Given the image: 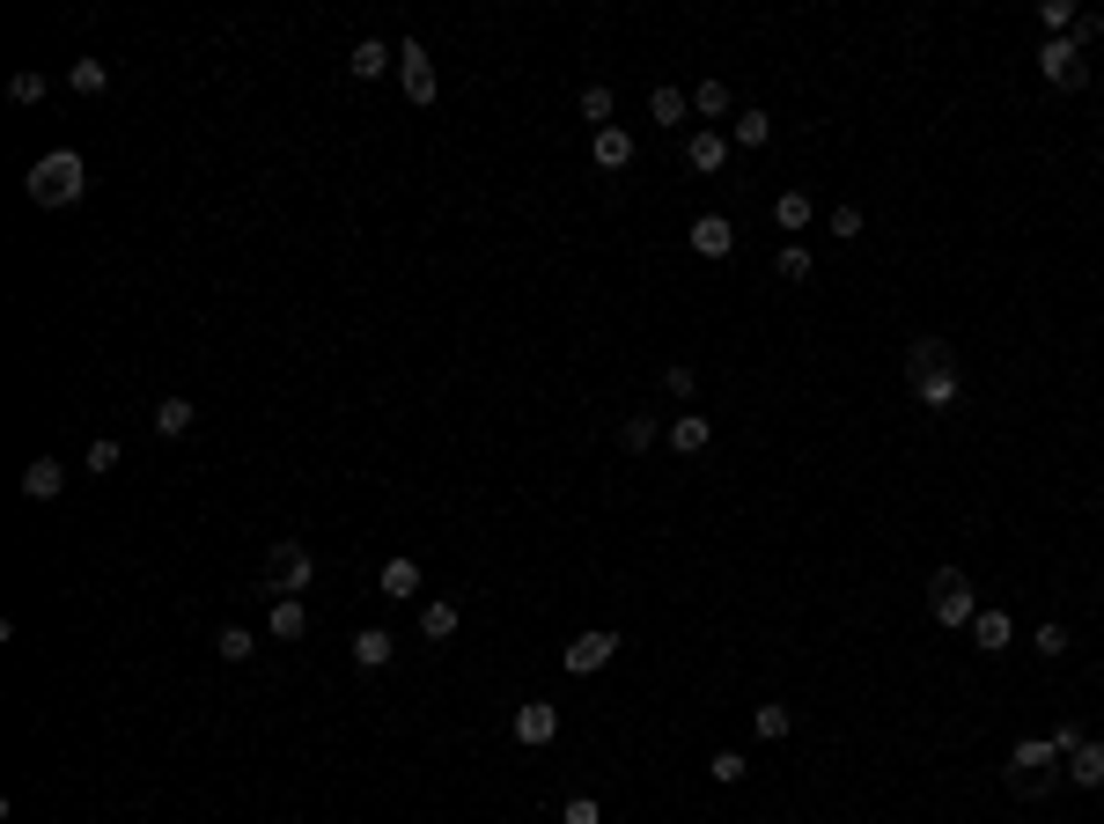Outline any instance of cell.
Segmentation results:
<instances>
[{"label":"cell","instance_id":"30","mask_svg":"<svg viewBox=\"0 0 1104 824\" xmlns=\"http://www.w3.org/2000/svg\"><path fill=\"white\" fill-rule=\"evenodd\" d=\"M612 111H618V97L604 89V81H589V89H582V119L596 125V133H604V125H612Z\"/></svg>","mask_w":1104,"mask_h":824},{"label":"cell","instance_id":"6","mask_svg":"<svg viewBox=\"0 0 1104 824\" xmlns=\"http://www.w3.org/2000/svg\"><path fill=\"white\" fill-rule=\"evenodd\" d=\"M1038 74H1046V89H1082L1090 81V52L1075 37H1046L1038 45Z\"/></svg>","mask_w":1104,"mask_h":824},{"label":"cell","instance_id":"19","mask_svg":"<svg viewBox=\"0 0 1104 824\" xmlns=\"http://www.w3.org/2000/svg\"><path fill=\"white\" fill-rule=\"evenodd\" d=\"M648 119H656L662 133H678V125L692 119V97H685V89H670V81H662L656 97H648Z\"/></svg>","mask_w":1104,"mask_h":824},{"label":"cell","instance_id":"24","mask_svg":"<svg viewBox=\"0 0 1104 824\" xmlns=\"http://www.w3.org/2000/svg\"><path fill=\"white\" fill-rule=\"evenodd\" d=\"M67 89H74V97H103V89H111V67H103V59H74Z\"/></svg>","mask_w":1104,"mask_h":824},{"label":"cell","instance_id":"1","mask_svg":"<svg viewBox=\"0 0 1104 824\" xmlns=\"http://www.w3.org/2000/svg\"><path fill=\"white\" fill-rule=\"evenodd\" d=\"M906 390H913L928 412H950V405H957L964 368H957L950 339H913V346H906Z\"/></svg>","mask_w":1104,"mask_h":824},{"label":"cell","instance_id":"34","mask_svg":"<svg viewBox=\"0 0 1104 824\" xmlns=\"http://www.w3.org/2000/svg\"><path fill=\"white\" fill-rule=\"evenodd\" d=\"M214 648H221V662H250V655H258V641H250L244 626H221V641H214Z\"/></svg>","mask_w":1104,"mask_h":824},{"label":"cell","instance_id":"28","mask_svg":"<svg viewBox=\"0 0 1104 824\" xmlns=\"http://www.w3.org/2000/svg\"><path fill=\"white\" fill-rule=\"evenodd\" d=\"M1075 15H1082L1075 0H1038V30H1046V37H1068V30H1075Z\"/></svg>","mask_w":1104,"mask_h":824},{"label":"cell","instance_id":"11","mask_svg":"<svg viewBox=\"0 0 1104 824\" xmlns=\"http://www.w3.org/2000/svg\"><path fill=\"white\" fill-rule=\"evenodd\" d=\"M722 163H729V133H685V170L714 177Z\"/></svg>","mask_w":1104,"mask_h":824},{"label":"cell","instance_id":"22","mask_svg":"<svg viewBox=\"0 0 1104 824\" xmlns=\"http://www.w3.org/2000/svg\"><path fill=\"white\" fill-rule=\"evenodd\" d=\"M766 141H773V119H766L759 103H751V111H736V119H729V147H766Z\"/></svg>","mask_w":1104,"mask_h":824},{"label":"cell","instance_id":"15","mask_svg":"<svg viewBox=\"0 0 1104 824\" xmlns=\"http://www.w3.org/2000/svg\"><path fill=\"white\" fill-rule=\"evenodd\" d=\"M266 633H272V641H302V633H310V611H302V597H272Z\"/></svg>","mask_w":1104,"mask_h":824},{"label":"cell","instance_id":"5","mask_svg":"<svg viewBox=\"0 0 1104 824\" xmlns=\"http://www.w3.org/2000/svg\"><path fill=\"white\" fill-rule=\"evenodd\" d=\"M266 582L280 589V597H302V589L317 582V559H310V545H302V537H280V545L266 553Z\"/></svg>","mask_w":1104,"mask_h":824},{"label":"cell","instance_id":"14","mask_svg":"<svg viewBox=\"0 0 1104 824\" xmlns=\"http://www.w3.org/2000/svg\"><path fill=\"white\" fill-rule=\"evenodd\" d=\"M376 589L391 597V604H405V597H420V559H383V575H376Z\"/></svg>","mask_w":1104,"mask_h":824},{"label":"cell","instance_id":"33","mask_svg":"<svg viewBox=\"0 0 1104 824\" xmlns=\"http://www.w3.org/2000/svg\"><path fill=\"white\" fill-rule=\"evenodd\" d=\"M707 773H714V788H736V780L751 773V758H744V751H714V758H707Z\"/></svg>","mask_w":1104,"mask_h":824},{"label":"cell","instance_id":"37","mask_svg":"<svg viewBox=\"0 0 1104 824\" xmlns=\"http://www.w3.org/2000/svg\"><path fill=\"white\" fill-rule=\"evenodd\" d=\"M1046 744H1053V751H1060V758H1075V751H1082V744H1090V728H1082V722H1060V728H1053V736H1046Z\"/></svg>","mask_w":1104,"mask_h":824},{"label":"cell","instance_id":"2","mask_svg":"<svg viewBox=\"0 0 1104 824\" xmlns=\"http://www.w3.org/2000/svg\"><path fill=\"white\" fill-rule=\"evenodd\" d=\"M81 185H89V163L74 155V147H52V155H37L23 177V192L37 199V207H74L81 199Z\"/></svg>","mask_w":1104,"mask_h":824},{"label":"cell","instance_id":"3","mask_svg":"<svg viewBox=\"0 0 1104 824\" xmlns=\"http://www.w3.org/2000/svg\"><path fill=\"white\" fill-rule=\"evenodd\" d=\"M1053 780H1068V758H1060L1046 736H1024V744L1008 751V788H1016V795H1046Z\"/></svg>","mask_w":1104,"mask_h":824},{"label":"cell","instance_id":"23","mask_svg":"<svg viewBox=\"0 0 1104 824\" xmlns=\"http://www.w3.org/2000/svg\"><path fill=\"white\" fill-rule=\"evenodd\" d=\"M1068 780H1075V788H1104V744H1097V736L1068 758Z\"/></svg>","mask_w":1104,"mask_h":824},{"label":"cell","instance_id":"7","mask_svg":"<svg viewBox=\"0 0 1104 824\" xmlns=\"http://www.w3.org/2000/svg\"><path fill=\"white\" fill-rule=\"evenodd\" d=\"M612 655H618V633L612 626H589V633H575V641L560 648V662H567V678H589V670H604Z\"/></svg>","mask_w":1104,"mask_h":824},{"label":"cell","instance_id":"18","mask_svg":"<svg viewBox=\"0 0 1104 824\" xmlns=\"http://www.w3.org/2000/svg\"><path fill=\"white\" fill-rule=\"evenodd\" d=\"M147 420H155V435H163V442H177V435H192L199 405H192V398H163V405L147 412Z\"/></svg>","mask_w":1104,"mask_h":824},{"label":"cell","instance_id":"17","mask_svg":"<svg viewBox=\"0 0 1104 824\" xmlns=\"http://www.w3.org/2000/svg\"><path fill=\"white\" fill-rule=\"evenodd\" d=\"M972 641H980V648H986V655H1002V648H1008V641H1016V619H1008V611H1002V604H986V611H980V619H972Z\"/></svg>","mask_w":1104,"mask_h":824},{"label":"cell","instance_id":"41","mask_svg":"<svg viewBox=\"0 0 1104 824\" xmlns=\"http://www.w3.org/2000/svg\"><path fill=\"white\" fill-rule=\"evenodd\" d=\"M833 236H839V243L861 236V207H833Z\"/></svg>","mask_w":1104,"mask_h":824},{"label":"cell","instance_id":"9","mask_svg":"<svg viewBox=\"0 0 1104 824\" xmlns=\"http://www.w3.org/2000/svg\"><path fill=\"white\" fill-rule=\"evenodd\" d=\"M553 736H560V706H545V700L515 706V744H531V751H545Z\"/></svg>","mask_w":1104,"mask_h":824},{"label":"cell","instance_id":"36","mask_svg":"<svg viewBox=\"0 0 1104 824\" xmlns=\"http://www.w3.org/2000/svg\"><path fill=\"white\" fill-rule=\"evenodd\" d=\"M560 824H604V802H596V795H567Z\"/></svg>","mask_w":1104,"mask_h":824},{"label":"cell","instance_id":"8","mask_svg":"<svg viewBox=\"0 0 1104 824\" xmlns=\"http://www.w3.org/2000/svg\"><path fill=\"white\" fill-rule=\"evenodd\" d=\"M398 89H405V103H435V89H442V81H435V59H427V45H420V37H405V45H398Z\"/></svg>","mask_w":1104,"mask_h":824},{"label":"cell","instance_id":"32","mask_svg":"<svg viewBox=\"0 0 1104 824\" xmlns=\"http://www.w3.org/2000/svg\"><path fill=\"white\" fill-rule=\"evenodd\" d=\"M1030 648H1038V655H1046V662H1053V655H1068V648H1075V633L1060 626V619H1046V626L1030 633Z\"/></svg>","mask_w":1104,"mask_h":824},{"label":"cell","instance_id":"39","mask_svg":"<svg viewBox=\"0 0 1104 824\" xmlns=\"http://www.w3.org/2000/svg\"><path fill=\"white\" fill-rule=\"evenodd\" d=\"M8 97H15V103H45V74H15V81H8Z\"/></svg>","mask_w":1104,"mask_h":824},{"label":"cell","instance_id":"27","mask_svg":"<svg viewBox=\"0 0 1104 824\" xmlns=\"http://www.w3.org/2000/svg\"><path fill=\"white\" fill-rule=\"evenodd\" d=\"M656 442H662V427L648 420V412H634V420H618V449H634V457H640V449H656Z\"/></svg>","mask_w":1104,"mask_h":824},{"label":"cell","instance_id":"4","mask_svg":"<svg viewBox=\"0 0 1104 824\" xmlns=\"http://www.w3.org/2000/svg\"><path fill=\"white\" fill-rule=\"evenodd\" d=\"M928 611H935V626L957 633V626H972L980 619V597H972V582H964V567H935L928 575Z\"/></svg>","mask_w":1104,"mask_h":824},{"label":"cell","instance_id":"29","mask_svg":"<svg viewBox=\"0 0 1104 824\" xmlns=\"http://www.w3.org/2000/svg\"><path fill=\"white\" fill-rule=\"evenodd\" d=\"M729 81H700V89H692V111H700V119H729Z\"/></svg>","mask_w":1104,"mask_h":824},{"label":"cell","instance_id":"26","mask_svg":"<svg viewBox=\"0 0 1104 824\" xmlns=\"http://www.w3.org/2000/svg\"><path fill=\"white\" fill-rule=\"evenodd\" d=\"M751 728H759L766 744H788V728H795V714H788L781 700H766V706H751Z\"/></svg>","mask_w":1104,"mask_h":824},{"label":"cell","instance_id":"40","mask_svg":"<svg viewBox=\"0 0 1104 824\" xmlns=\"http://www.w3.org/2000/svg\"><path fill=\"white\" fill-rule=\"evenodd\" d=\"M662 390H670V398H692V390H700V376H692L685 361H670V368H662Z\"/></svg>","mask_w":1104,"mask_h":824},{"label":"cell","instance_id":"13","mask_svg":"<svg viewBox=\"0 0 1104 824\" xmlns=\"http://www.w3.org/2000/svg\"><path fill=\"white\" fill-rule=\"evenodd\" d=\"M391 59L398 52L383 45V37H361V45L346 52V74H354V81H376V74H391Z\"/></svg>","mask_w":1104,"mask_h":824},{"label":"cell","instance_id":"38","mask_svg":"<svg viewBox=\"0 0 1104 824\" xmlns=\"http://www.w3.org/2000/svg\"><path fill=\"white\" fill-rule=\"evenodd\" d=\"M773 272H781V280H810V250H803V243H788L781 258H773Z\"/></svg>","mask_w":1104,"mask_h":824},{"label":"cell","instance_id":"25","mask_svg":"<svg viewBox=\"0 0 1104 824\" xmlns=\"http://www.w3.org/2000/svg\"><path fill=\"white\" fill-rule=\"evenodd\" d=\"M449 633H457V604H449V597L420 604V641H449Z\"/></svg>","mask_w":1104,"mask_h":824},{"label":"cell","instance_id":"10","mask_svg":"<svg viewBox=\"0 0 1104 824\" xmlns=\"http://www.w3.org/2000/svg\"><path fill=\"white\" fill-rule=\"evenodd\" d=\"M662 442H670L678 457H707V449H714V420H707V412H678Z\"/></svg>","mask_w":1104,"mask_h":824},{"label":"cell","instance_id":"21","mask_svg":"<svg viewBox=\"0 0 1104 824\" xmlns=\"http://www.w3.org/2000/svg\"><path fill=\"white\" fill-rule=\"evenodd\" d=\"M391 655H398V641H391L383 626H361V633H354V662H361V670H383Z\"/></svg>","mask_w":1104,"mask_h":824},{"label":"cell","instance_id":"42","mask_svg":"<svg viewBox=\"0 0 1104 824\" xmlns=\"http://www.w3.org/2000/svg\"><path fill=\"white\" fill-rule=\"evenodd\" d=\"M1097 30H1104V15H1090V8H1082V15H1075V30H1068V37H1075V45L1090 52V45H1097Z\"/></svg>","mask_w":1104,"mask_h":824},{"label":"cell","instance_id":"16","mask_svg":"<svg viewBox=\"0 0 1104 824\" xmlns=\"http://www.w3.org/2000/svg\"><path fill=\"white\" fill-rule=\"evenodd\" d=\"M589 155H596V170H626V163H634V133H626V125H604V133L589 141Z\"/></svg>","mask_w":1104,"mask_h":824},{"label":"cell","instance_id":"20","mask_svg":"<svg viewBox=\"0 0 1104 824\" xmlns=\"http://www.w3.org/2000/svg\"><path fill=\"white\" fill-rule=\"evenodd\" d=\"M59 486H67V464H52V457L23 464V493L30 501H59Z\"/></svg>","mask_w":1104,"mask_h":824},{"label":"cell","instance_id":"12","mask_svg":"<svg viewBox=\"0 0 1104 824\" xmlns=\"http://www.w3.org/2000/svg\"><path fill=\"white\" fill-rule=\"evenodd\" d=\"M692 250H700V258H729V250H736V229H729L722 214H700V221H692Z\"/></svg>","mask_w":1104,"mask_h":824},{"label":"cell","instance_id":"31","mask_svg":"<svg viewBox=\"0 0 1104 824\" xmlns=\"http://www.w3.org/2000/svg\"><path fill=\"white\" fill-rule=\"evenodd\" d=\"M773 221H781L788 236H795V229H810V192H781V199H773Z\"/></svg>","mask_w":1104,"mask_h":824},{"label":"cell","instance_id":"35","mask_svg":"<svg viewBox=\"0 0 1104 824\" xmlns=\"http://www.w3.org/2000/svg\"><path fill=\"white\" fill-rule=\"evenodd\" d=\"M81 471H97V479H103V471H119V442L97 435V442H89V457H81Z\"/></svg>","mask_w":1104,"mask_h":824}]
</instances>
